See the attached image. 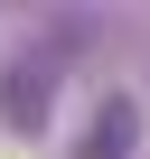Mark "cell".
<instances>
[{
  "instance_id": "cell-1",
  "label": "cell",
  "mask_w": 150,
  "mask_h": 159,
  "mask_svg": "<svg viewBox=\"0 0 150 159\" xmlns=\"http://www.w3.org/2000/svg\"><path fill=\"white\" fill-rule=\"evenodd\" d=\"M0 122L28 131V140L56 122V66L47 56H10V75H0Z\"/></svg>"
},
{
  "instance_id": "cell-2",
  "label": "cell",
  "mask_w": 150,
  "mask_h": 159,
  "mask_svg": "<svg viewBox=\"0 0 150 159\" xmlns=\"http://www.w3.org/2000/svg\"><path fill=\"white\" fill-rule=\"evenodd\" d=\"M131 150H141V103L131 94H113L85 131H75V159H131Z\"/></svg>"
}]
</instances>
